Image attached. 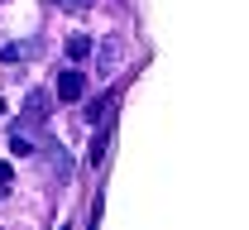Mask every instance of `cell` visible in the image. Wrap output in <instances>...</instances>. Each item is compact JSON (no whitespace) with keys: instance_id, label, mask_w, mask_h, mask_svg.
<instances>
[{"instance_id":"obj_1","label":"cell","mask_w":249,"mask_h":230,"mask_svg":"<svg viewBox=\"0 0 249 230\" xmlns=\"http://www.w3.org/2000/svg\"><path fill=\"white\" fill-rule=\"evenodd\" d=\"M87 96V77L72 67V72H58V101H82Z\"/></svg>"},{"instance_id":"obj_2","label":"cell","mask_w":249,"mask_h":230,"mask_svg":"<svg viewBox=\"0 0 249 230\" xmlns=\"http://www.w3.org/2000/svg\"><path fill=\"white\" fill-rule=\"evenodd\" d=\"M43 120H48V91H29V101H24V125L38 130Z\"/></svg>"},{"instance_id":"obj_3","label":"cell","mask_w":249,"mask_h":230,"mask_svg":"<svg viewBox=\"0 0 249 230\" xmlns=\"http://www.w3.org/2000/svg\"><path fill=\"white\" fill-rule=\"evenodd\" d=\"M106 139H110V120H106V125L91 134V149H87V163H91V168H101V163H106Z\"/></svg>"},{"instance_id":"obj_4","label":"cell","mask_w":249,"mask_h":230,"mask_svg":"<svg viewBox=\"0 0 249 230\" xmlns=\"http://www.w3.org/2000/svg\"><path fill=\"white\" fill-rule=\"evenodd\" d=\"M67 58H72V63L91 58V38H87V34H72V38H67Z\"/></svg>"},{"instance_id":"obj_5","label":"cell","mask_w":249,"mask_h":230,"mask_svg":"<svg viewBox=\"0 0 249 230\" xmlns=\"http://www.w3.org/2000/svg\"><path fill=\"white\" fill-rule=\"evenodd\" d=\"M10 149H15V154H19V159H24V154H34V144H29V139H24V134H19V130L10 134Z\"/></svg>"},{"instance_id":"obj_6","label":"cell","mask_w":249,"mask_h":230,"mask_svg":"<svg viewBox=\"0 0 249 230\" xmlns=\"http://www.w3.org/2000/svg\"><path fill=\"white\" fill-rule=\"evenodd\" d=\"M10 182H15V168H10V163H0V192H10Z\"/></svg>"},{"instance_id":"obj_7","label":"cell","mask_w":249,"mask_h":230,"mask_svg":"<svg viewBox=\"0 0 249 230\" xmlns=\"http://www.w3.org/2000/svg\"><path fill=\"white\" fill-rule=\"evenodd\" d=\"M87 5H91V0H67V10H87Z\"/></svg>"},{"instance_id":"obj_8","label":"cell","mask_w":249,"mask_h":230,"mask_svg":"<svg viewBox=\"0 0 249 230\" xmlns=\"http://www.w3.org/2000/svg\"><path fill=\"white\" fill-rule=\"evenodd\" d=\"M0 115H5V101H0Z\"/></svg>"}]
</instances>
